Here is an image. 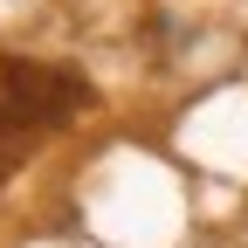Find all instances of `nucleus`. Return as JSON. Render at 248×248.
Here are the masks:
<instances>
[{"instance_id":"1","label":"nucleus","mask_w":248,"mask_h":248,"mask_svg":"<svg viewBox=\"0 0 248 248\" xmlns=\"http://www.w3.org/2000/svg\"><path fill=\"white\" fill-rule=\"evenodd\" d=\"M83 97H90V90H83L69 69H35V62H14V69H0V117L21 124V131L69 117Z\"/></svg>"}]
</instances>
